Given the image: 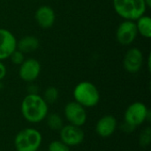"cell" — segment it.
Returning a JSON list of instances; mask_svg holds the SVG:
<instances>
[{"label":"cell","mask_w":151,"mask_h":151,"mask_svg":"<svg viewBox=\"0 0 151 151\" xmlns=\"http://www.w3.org/2000/svg\"><path fill=\"white\" fill-rule=\"evenodd\" d=\"M143 60V54L139 48H130L123 58V67L129 73H137L142 67Z\"/></svg>","instance_id":"cell-9"},{"label":"cell","mask_w":151,"mask_h":151,"mask_svg":"<svg viewBox=\"0 0 151 151\" xmlns=\"http://www.w3.org/2000/svg\"><path fill=\"white\" fill-rule=\"evenodd\" d=\"M148 69L149 71H150V55L149 56V59H148Z\"/></svg>","instance_id":"cell-25"},{"label":"cell","mask_w":151,"mask_h":151,"mask_svg":"<svg viewBox=\"0 0 151 151\" xmlns=\"http://www.w3.org/2000/svg\"><path fill=\"white\" fill-rule=\"evenodd\" d=\"M135 128H136V127H134L129 125L128 123H127V122H125V121H124V123H122V124L120 125V129H121V131L124 132V133H127V134L133 133V132L135 130Z\"/></svg>","instance_id":"cell-21"},{"label":"cell","mask_w":151,"mask_h":151,"mask_svg":"<svg viewBox=\"0 0 151 151\" xmlns=\"http://www.w3.org/2000/svg\"><path fill=\"white\" fill-rule=\"evenodd\" d=\"M17 49L15 35L6 28H0V61L8 59Z\"/></svg>","instance_id":"cell-11"},{"label":"cell","mask_w":151,"mask_h":151,"mask_svg":"<svg viewBox=\"0 0 151 151\" xmlns=\"http://www.w3.org/2000/svg\"><path fill=\"white\" fill-rule=\"evenodd\" d=\"M138 35L135 21L124 19L116 30V39L123 46L131 45Z\"/></svg>","instance_id":"cell-8"},{"label":"cell","mask_w":151,"mask_h":151,"mask_svg":"<svg viewBox=\"0 0 151 151\" xmlns=\"http://www.w3.org/2000/svg\"><path fill=\"white\" fill-rule=\"evenodd\" d=\"M20 112L26 121L38 124L43 121L49 114V104L38 94H27L20 104Z\"/></svg>","instance_id":"cell-1"},{"label":"cell","mask_w":151,"mask_h":151,"mask_svg":"<svg viewBox=\"0 0 151 151\" xmlns=\"http://www.w3.org/2000/svg\"><path fill=\"white\" fill-rule=\"evenodd\" d=\"M38 151H41V150H38Z\"/></svg>","instance_id":"cell-27"},{"label":"cell","mask_w":151,"mask_h":151,"mask_svg":"<svg viewBox=\"0 0 151 151\" xmlns=\"http://www.w3.org/2000/svg\"><path fill=\"white\" fill-rule=\"evenodd\" d=\"M38 90H39L38 87L36 85H35V84H32L31 83L27 87V92H28V94H38Z\"/></svg>","instance_id":"cell-23"},{"label":"cell","mask_w":151,"mask_h":151,"mask_svg":"<svg viewBox=\"0 0 151 151\" xmlns=\"http://www.w3.org/2000/svg\"><path fill=\"white\" fill-rule=\"evenodd\" d=\"M64 116L67 122L77 127H83L88 120L86 108L75 101L69 102L64 108Z\"/></svg>","instance_id":"cell-6"},{"label":"cell","mask_w":151,"mask_h":151,"mask_svg":"<svg viewBox=\"0 0 151 151\" xmlns=\"http://www.w3.org/2000/svg\"><path fill=\"white\" fill-rule=\"evenodd\" d=\"M74 101L84 108H93L100 101V92L96 86L90 81L79 82L73 91Z\"/></svg>","instance_id":"cell-3"},{"label":"cell","mask_w":151,"mask_h":151,"mask_svg":"<svg viewBox=\"0 0 151 151\" xmlns=\"http://www.w3.org/2000/svg\"><path fill=\"white\" fill-rule=\"evenodd\" d=\"M7 73V69L5 65L3 63V61H0V81L4 79Z\"/></svg>","instance_id":"cell-22"},{"label":"cell","mask_w":151,"mask_h":151,"mask_svg":"<svg viewBox=\"0 0 151 151\" xmlns=\"http://www.w3.org/2000/svg\"><path fill=\"white\" fill-rule=\"evenodd\" d=\"M45 119L48 127L51 131L58 132L64 126V120L58 113H50Z\"/></svg>","instance_id":"cell-16"},{"label":"cell","mask_w":151,"mask_h":151,"mask_svg":"<svg viewBox=\"0 0 151 151\" xmlns=\"http://www.w3.org/2000/svg\"><path fill=\"white\" fill-rule=\"evenodd\" d=\"M35 19L40 27L43 29H49L56 21V14L50 6L41 5L35 12Z\"/></svg>","instance_id":"cell-13"},{"label":"cell","mask_w":151,"mask_h":151,"mask_svg":"<svg viewBox=\"0 0 151 151\" xmlns=\"http://www.w3.org/2000/svg\"><path fill=\"white\" fill-rule=\"evenodd\" d=\"M112 5L119 17L133 21L144 15L148 9L144 0H112Z\"/></svg>","instance_id":"cell-4"},{"label":"cell","mask_w":151,"mask_h":151,"mask_svg":"<svg viewBox=\"0 0 151 151\" xmlns=\"http://www.w3.org/2000/svg\"><path fill=\"white\" fill-rule=\"evenodd\" d=\"M47 151H71L70 147L65 145L60 140H55L49 143Z\"/></svg>","instance_id":"cell-19"},{"label":"cell","mask_w":151,"mask_h":151,"mask_svg":"<svg viewBox=\"0 0 151 151\" xmlns=\"http://www.w3.org/2000/svg\"><path fill=\"white\" fill-rule=\"evenodd\" d=\"M118 128V120L112 115H104L96 124V132L101 138L111 137Z\"/></svg>","instance_id":"cell-12"},{"label":"cell","mask_w":151,"mask_h":151,"mask_svg":"<svg viewBox=\"0 0 151 151\" xmlns=\"http://www.w3.org/2000/svg\"><path fill=\"white\" fill-rule=\"evenodd\" d=\"M138 35L146 39L151 38V18L148 15H142L135 20Z\"/></svg>","instance_id":"cell-15"},{"label":"cell","mask_w":151,"mask_h":151,"mask_svg":"<svg viewBox=\"0 0 151 151\" xmlns=\"http://www.w3.org/2000/svg\"><path fill=\"white\" fill-rule=\"evenodd\" d=\"M42 71V66L40 62L33 58H25L23 63L19 68V78L28 83L35 81L40 75Z\"/></svg>","instance_id":"cell-10"},{"label":"cell","mask_w":151,"mask_h":151,"mask_svg":"<svg viewBox=\"0 0 151 151\" xmlns=\"http://www.w3.org/2000/svg\"><path fill=\"white\" fill-rule=\"evenodd\" d=\"M150 119V111L142 102H134L131 104L126 110L124 114V121L129 125L138 127L144 122Z\"/></svg>","instance_id":"cell-5"},{"label":"cell","mask_w":151,"mask_h":151,"mask_svg":"<svg viewBox=\"0 0 151 151\" xmlns=\"http://www.w3.org/2000/svg\"><path fill=\"white\" fill-rule=\"evenodd\" d=\"M0 151H1V150H0Z\"/></svg>","instance_id":"cell-28"},{"label":"cell","mask_w":151,"mask_h":151,"mask_svg":"<svg viewBox=\"0 0 151 151\" xmlns=\"http://www.w3.org/2000/svg\"><path fill=\"white\" fill-rule=\"evenodd\" d=\"M3 88H4V84L2 83V81H0V91H1Z\"/></svg>","instance_id":"cell-26"},{"label":"cell","mask_w":151,"mask_h":151,"mask_svg":"<svg viewBox=\"0 0 151 151\" xmlns=\"http://www.w3.org/2000/svg\"><path fill=\"white\" fill-rule=\"evenodd\" d=\"M151 142V128L150 127L144 128L139 136V144L142 148L150 146Z\"/></svg>","instance_id":"cell-18"},{"label":"cell","mask_w":151,"mask_h":151,"mask_svg":"<svg viewBox=\"0 0 151 151\" xmlns=\"http://www.w3.org/2000/svg\"><path fill=\"white\" fill-rule=\"evenodd\" d=\"M42 142L41 132L35 127H26L17 133L13 145L16 151H38Z\"/></svg>","instance_id":"cell-2"},{"label":"cell","mask_w":151,"mask_h":151,"mask_svg":"<svg viewBox=\"0 0 151 151\" xmlns=\"http://www.w3.org/2000/svg\"><path fill=\"white\" fill-rule=\"evenodd\" d=\"M58 132L60 141L70 148L80 146L85 139V134L81 127L71 124L64 125Z\"/></svg>","instance_id":"cell-7"},{"label":"cell","mask_w":151,"mask_h":151,"mask_svg":"<svg viewBox=\"0 0 151 151\" xmlns=\"http://www.w3.org/2000/svg\"><path fill=\"white\" fill-rule=\"evenodd\" d=\"M42 97L48 104H55L59 97V91L56 87H48L44 90Z\"/></svg>","instance_id":"cell-17"},{"label":"cell","mask_w":151,"mask_h":151,"mask_svg":"<svg viewBox=\"0 0 151 151\" xmlns=\"http://www.w3.org/2000/svg\"><path fill=\"white\" fill-rule=\"evenodd\" d=\"M12 61V63L13 65H20L23 61L25 60V54L22 53L21 51H19V50H15L10 56L9 58Z\"/></svg>","instance_id":"cell-20"},{"label":"cell","mask_w":151,"mask_h":151,"mask_svg":"<svg viewBox=\"0 0 151 151\" xmlns=\"http://www.w3.org/2000/svg\"><path fill=\"white\" fill-rule=\"evenodd\" d=\"M40 46V42L35 35H26L17 41V50L24 54L35 51Z\"/></svg>","instance_id":"cell-14"},{"label":"cell","mask_w":151,"mask_h":151,"mask_svg":"<svg viewBox=\"0 0 151 151\" xmlns=\"http://www.w3.org/2000/svg\"><path fill=\"white\" fill-rule=\"evenodd\" d=\"M145 4H146V6L147 8H150L151 6V0H144Z\"/></svg>","instance_id":"cell-24"}]
</instances>
